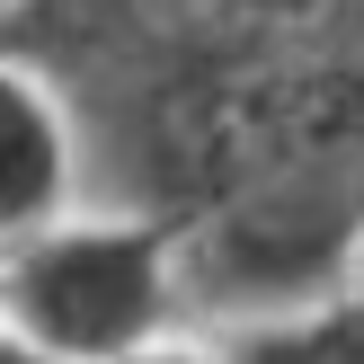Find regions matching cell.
Masks as SVG:
<instances>
[{"mask_svg": "<svg viewBox=\"0 0 364 364\" xmlns=\"http://www.w3.org/2000/svg\"><path fill=\"white\" fill-rule=\"evenodd\" d=\"M0 364H53V355H36L27 338H9V329H0Z\"/></svg>", "mask_w": 364, "mask_h": 364, "instance_id": "5", "label": "cell"}, {"mask_svg": "<svg viewBox=\"0 0 364 364\" xmlns=\"http://www.w3.org/2000/svg\"><path fill=\"white\" fill-rule=\"evenodd\" d=\"M89 196V134L53 71L0 53V240L53 223Z\"/></svg>", "mask_w": 364, "mask_h": 364, "instance_id": "2", "label": "cell"}, {"mask_svg": "<svg viewBox=\"0 0 364 364\" xmlns=\"http://www.w3.org/2000/svg\"><path fill=\"white\" fill-rule=\"evenodd\" d=\"M134 364H231V347L213 329H187V338H169V347H151V355H134Z\"/></svg>", "mask_w": 364, "mask_h": 364, "instance_id": "4", "label": "cell"}, {"mask_svg": "<svg viewBox=\"0 0 364 364\" xmlns=\"http://www.w3.org/2000/svg\"><path fill=\"white\" fill-rule=\"evenodd\" d=\"M0 329L53 364H134L205 329L187 231L124 196H80L71 213L0 240Z\"/></svg>", "mask_w": 364, "mask_h": 364, "instance_id": "1", "label": "cell"}, {"mask_svg": "<svg viewBox=\"0 0 364 364\" xmlns=\"http://www.w3.org/2000/svg\"><path fill=\"white\" fill-rule=\"evenodd\" d=\"M213 338L231 347V364H364V276L276 302L258 320H231Z\"/></svg>", "mask_w": 364, "mask_h": 364, "instance_id": "3", "label": "cell"}]
</instances>
